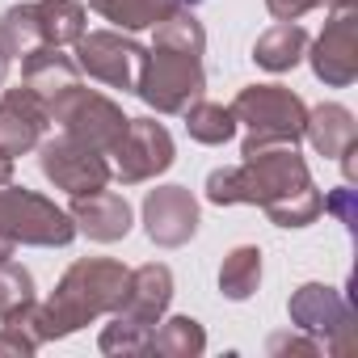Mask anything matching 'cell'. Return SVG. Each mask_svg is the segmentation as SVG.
Wrapping results in <instances>:
<instances>
[{
  "mask_svg": "<svg viewBox=\"0 0 358 358\" xmlns=\"http://www.w3.org/2000/svg\"><path fill=\"white\" fill-rule=\"evenodd\" d=\"M97 350H101V354H148V333L114 316V320L101 329Z\"/></svg>",
  "mask_w": 358,
  "mask_h": 358,
  "instance_id": "obj_27",
  "label": "cell"
},
{
  "mask_svg": "<svg viewBox=\"0 0 358 358\" xmlns=\"http://www.w3.org/2000/svg\"><path fill=\"white\" fill-rule=\"evenodd\" d=\"M320 5H324V0H266L270 17H278V22H299L303 13H312Z\"/></svg>",
  "mask_w": 358,
  "mask_h": 358,
  "instance_id": "obj_30",
  "label": "cell"
},
{
  "mask_svg": "<svg viewBox=\"0 0 358 358\" xmlns=\"http://www.w3.org/2000/svg\"><path fill=\"white\" fill-rule=\"evenodd\" d=\"M38 354V341L17 324V320H5L0 324V358H30Z\"/></svg>",
  "mask_w": 358,
  "mask_h": 358,
  "instance_id": "obj_29",
  "label": "cell"
},
{
  "mask_svg": "<svg viewBox=\"0 0 358 358\" xmlns=\"http://www.w3.org/2000/svg\"><path fill=\"white\" fill-rule=\"evenodd\" d=\"M345 5H358V0H324V9H345Z\"/></svg>",
  "mask_w": 358,
  "mask_h": 358,
  "instance_id": "obj_35",
  "label": "cell"
},
{
  "mask_svg": "<svg viewBox=\"0 0 358 358\" xmlns=\"http://www.w3.org/2000/svg\"><path fill=\"white\" fill-rule=\"evenodd\" d=\"M114 177L122 186H139V182H152V177L169 173L173 160H177V148H173V135L164 131V122L156 118H131L122 139L114 143Z\"/></svg>",
  "mask_w": 358,
  "mask_h": 358,
  "instance_id": "obj_8",
  "label": "cell"
},
{
  "mask_svg": "<svg viewBox=\"0 0 358 358\" xmlns=\"http://www.w3.org/2000/svg\"><path fill=\"white\" fill-rule=\"evenodd\" d=\"M47 127H51V118H47V106L38 93H30L26 85L0 93V152H9V156L34 152Z\"/></svg>",
  "mask_w": 358,
  "mask_h": 358,
  "instance_id": "obj_14",
  "label": "cell"
},
{
  "mask_svg": "<svg viewBox=\"0 0 358 358\" xmlns=\"http://www.w3.org/2000/svg\"><path fill=\"white\" fill-rule=\"evenodd\" d=\"M287 316H291V329L316 337L329 354L337 358L354 354V312L337 287H324V282L295 287L287 299Z\"/></svg>",
  "mask_w": 358,
  "mask_h": 358,
  "instance_id": "obj_7",
  "label": "cell"
},
{
  "mask_svg": "<svg viewBox=\"0 0 358 358\" xmlns=\"http://www.w3.org/2000/svg\"><path fill=\"white\" fill-rule=\"evenodd\" d=\"M186 5H199V0H89V9L97 17H106L122 34L152 30V26H160L164 17H173L177 9H186Z\"/></svg>",
  "mask_w": 358,
  "mask_h": 358,
  "instance_id": "obj_18",
  "label": "cell"
},
{
  "mask_svg": "<svg viewBox=\"0 0 358 358\" xmlns=\"http://www.w3.org/2000/svg\"><path fill=\"white\" fill-rule=\"evenodd\" d=\"M266 350H270L274 358H282V354H303V358H320V354H324V345H320L316 337L299 333V329H291V333H274V337L266 341Z\"/></svg>",
  "mask_w": 358,
  "mask_h": 358,
  "instance_id": "obj_28",
  "label": "cell"
},
{
  "mask_svg": "<svg viewBox=\"0 0 358 358\" xmlns=\"http://www.w3.org/2000/svg\"><path fill=\"white\" fill-rule=\"evenodd\" d=\"M9 68H13V55L5 51V43H0V89H5V80H9Z\"/></svg>",
  "mask_w": 358,
  "mask_h": 358,
  "instance_id": "obj_33",
  "label": "cell"
},
{
  "mask_svg": "<svg viewBox=\"0 0 358 358\" xmlns=\"http://www.w3.org/2000/svg\"><path fill=\"white\" fill-rule=\"evenodd\" d=\"M303 139L316 148V156L337 160L350 143H358V122H354V114L341 101H320L316 110H308Z\"/></svg>",
  "mask_w": 358,
  "mask_h": 358,
  "instance_id": "obj_17",
  "label": "cell"
},
{
  "mask_svg": "<svg viewBox=\"0 0 358 358\" xmlns=\"http://www.w3.org/2000/svg\"><path fill=\"white\" fill-rule=\"evenodd\" d=\"M9 182H13V156L0 152V186H9Z\"/></svg>",
  "mask_w": 358,
  "mask_h": 358,
  "instance_id": "obj_32",
  "label": "cell"
},
{
  "mask_svg": "<svg viewBox=\"0 0 358 358\" xmlns=\"http://www.w3.org/2000/svg\"><path fill=\"white\" fill-rule=\"evenodd\" d=\"M76 236V224L64 207H55L47 194H34L26 186H0V241L30 245V249H64Z\"/></svg>",
  "mask_w": 358,
  "mask_h": 358,
  "instance_id": "obj_6",
  "label": "cell"
},
{
  "mask_svg": "<svg viewBox=\"0 0 358 358\" xmlns=\"http://www.w3.org/2000/svg\"><path fill=\"white\" fill-rule=\"evenodd\" d=\"M34 303V274L17 262H0V320H13Z\"/></svg>",
  "mask_w": 358,
  "mask_h": 358,
  "instance_id": "obj_26",
  "label": "cell"
},
{
  "mask_svg": "<svg viewBox=\"0 0 358 358\" xmlns=\"http://www.w3.org/2000/svg\"><path fill=\"white\" fill-rule=\"evenodd\" d=\"M232 118L236 127H245V143L241 152L266 148V143H295L303 139V122H308V106L295 89L287 85H245L232 97Z\"/></svg>",
  "mask_w": 358,
  "mask_h": 358,
  "instance_id": "obj_3",
  "label": "cell"
},
{
  "mask_svg": "<svg viewBox=\"0 0 358 358\" xmlns=\"http://www.w3.org/2000/svg\"><path fill=\"white\" fill-rule=\"evenodd\" d=\"M182 122H186V135H190L194 143H207V148H220V143H228V139L236 135L232 110L220 106V101H207V97L190 101V106L182 110Z\"/></svg>",
  "mask_w": 358,
  "mask_h": 358,
  "instance_id": "obj_22",
  "label": "cell"
},
{
  "mask_svg": "<svg viewBox=\"0 0 358 358\" xmlns=\"http://www.w3.org/2000/svg\"><path fill=\"white\" fill-rule=\"evenodd\" d=\"M156 30V38L152 43H160V47H173V51H190V55H203L207 51V30H203V22H199V13L186 5V9H177L173 17H164L160 26H152Z\"/></svg>",
  "mask_w": 358,
  "mask_h": 358,
  "instance_id": "obj_25",
  "label": "cell"
},
{
  "mask_svg": "<svg viewBox=\"0 0 358 358\" xmlns=\"http://www.w3.org/2000/svg\"><path fill=\"white\" fill-rule=\"evenodd\" d=\"M0 43H5V51L13 59L30 55L34 47H43V26H38V5H30V0H22V5L5 9V17H0Z\"/></svg>",
  "mask_w": 358,
  "mask_h": 358,
  "instance_id": "obj_24",
  "label": "cell"
},
{
  "mask_svg": "<svg viewBox=\"0 0 358 358\" xmlns=\"http://www.w3.org/2000/svg\"><path fill=\"white\" fill-rule=\"evenodd\" d=\"M38 169L43 177L64 190V194H93V190H106L110 186V160L68 135H55V139H38Z\"/></svg>",
  "mask_w": 358,
  "mask_h": 358,
  "instance_id": "obj_10",
  "label": "cell"
},
{
  "mask_svg": "<svg viewBox=\"0 0 358 358\" xmlns=\"http://www.w3.org/2000/svg\"><path fill=\"white\" fill-rule=\"evenodd\" d=\"M207 350V329L194 316H160L148 333V354L156 358H199Z\"/></svg>",
  "mask_w": 358,
  "mask_h": 358,
  "instance_id": "obj_20",
  "label": "cell"
},
{
  "mask_svg": "<svg viewBox=\"0 0 358 358\" xmlns=\"http://www.w3.org/2000/svg\"><path fill=\"white\" fill-rule=\"evenodd\" d=\"M207 93V72L203 55L190 51H173V47H143L139 72H135V97L156 110V114H182L190 101Z\"/></svg>",
  "mask_w": 358,
  "mask_h": 358,
  "instance_id": "obj_4",
  "label": "cell"
},
{
  "mask_svg": "<svg viewBox=\"0 0 358 358\" xmlns=\"http://www.w3.org/2000/svg\"><path fill=\"white\" fill-rule=\"evenodd\" d=\"M257 287H262V249L257 245L228 249L224 266H220V295L232 303H245L257 295Z\"/></svg>",
  "mask_w": 358,
  "mask_h": 358,
  "instance_id": "obj_21",
  "label": "cell"
},
{
  "mask_svg": "<svg viewBox=\"0 0 358 358\" xmlns=\"http://www.w3.org/2000/svg\"><path fill=\"white\" fill-rule=\"evenodd\" d=\"M38 26L47 47H68L89 30V13L80 0H38Z\"/></svg>",
  "mask_w": 358,
  "mask_h": 358,
  "instance_id": "obj_23",
  "label": "cell"
},
{
  "mask_svg": "<svg viewBox=\"0 0 358 358\" xmlns=\"http://www.w3.org/2000/svg\"><path fill=\"white\" fill-rule=\"evenodd\" d=\"M80 80V64L64 51V47H34L30 55H22V85L30 89V93H38L43 97V106L51 101V97H59L64 89H72Z\"/></svg>",
  "mask_w": 358,
  "mask_h": 358,
  "instance_id": "obj_16",
  "label": "cell"
},
{
  "mask_svg": "<svg viewBox=\"0 0 358 358\" xmlns=\"http://www.w3.org/2000/svg\"><path fill=\"white\" fill-rule=\"evenodd\" d=\"M47 118L59 127V135H68V139H76V143H85V148H93V152H101V156L114 152V143L122 139V131H127V122H131L118 101H110V97L97 93V89H85L80 80H76L72 89H64L59 97L47 101Z\"/></svg>",
  "mask_w": 358,
  "mask_h": 358,
  "instance_id": "obj_5",
  "label": "cell"
},
{
  "mask_svg": "<svg viewBox=\"0 0 358 358\" xmlns=\"http://www.w3.org/2000/svg\"><path fill=\"white\" fill-rule=\"evenodd\" d=\"M143 232L160 249H182L199 236V199L186 186H156L143 194Z\"/></svg>",
  "mask_w": 358,
  "mask_h": 358,
  "instance_id": "obj_12",
  "label": "cell"
},
{
  "mask_svg": "<svg viewBox=\"0 0 358 358\" xmlns=\"http://www.w3.org/2000/svg\"><path fill=\"white\" fill-rule=\"evenodd\" d=\"M169 303H173V270L160 266V262H148V266H135L127 274V295H122L114 316L152 333L156 320L169 312Z\"/></svg>",
  "mask_w": 358,
  "mask_h": 358,
  "instance_id": "obj_13",
  "label": "cell"
},
{
  "mask_svg": "<svg viewBox=\"0 0 358 358\" xmlns=\"http://www.w3.org/2000/svg\"><path fill=\"white\" fill-rule=\"evenodd\" d=\"M308 64L324 89H350L358 80V5L329 9L324 30L308 43Z\"/></svg>",
  "mask_w": 358,
  "mask_h": 358,
  "instance_id": "obj_9",
  "label": "cell"
},
{
  "mask_svg": "<svg viewBox=\"0 0 358 358\" xmlns=\"http://www.w3.org/2000/svg\"><path fill=\"white\" fill-rule=\"evenodd\" d=\"M72 47H76L72 59L80 64V72H89L106 89L135 93V72H139L143 47L131 34H122V30H85Z\"/></svg>",
  "mask_w": 358,
  "mask_h": 358,
  "instance_id": "obj_11",
  "label": "cell"
},
{
  "mask_svg": "<svg viewBox=\"0 0 358 358\" xmlns=\"http://www.w3.org/2000/svg\"><path fill=\"white\" fill-rule=\"evenodd\" d=\"M241 156V164L207 173V203L262 207L274 228H308L324 215V194L316 190L295 143H266Z\"/></svg>",
  "mask_w": 358,
  "mask_h": 358,
  "instance_id": "obj_1",
  "label": "cell"
},
{
  "mask_svg": "<svg viewBox=\"0 0 358 358\" xmlns=\"http://www.w3.org/2000/svg\"><path fill=\"white\" fill-rule=\"evenodd\" d=\"M308 30L299 26V22H274L266 34H257V43H253V64L257 68H266V72H291L299 59H303V51H308Z\"/></svg>",
  "mask_w": 358,
  "mask_h": 358,
  "instance_id": "obj_19",
  "label": "cell"
},
{
  "mask_svg": "<svg viewBox=\"0 0 358 358\" xmlns=\"http://www.w3.org/2000/svg\"><path fill=\"white\" fill-rule=\"evenodd\" d=\"M324 211H333L345 228H354V190H350V186H341V190L324 194Z\"/></svg>",
  "mask_w": 358,
  "mask_h": 358,
  "instance_id": "obj_31",
  "label": "cell"
},
{
  "mask_svg": "<svg viewBox=\"0 0 358 358\" xmlns=\"http://www.w3.org/2000/svg\"><path fill=\"white\" fill-rule=\"evenodd\" d=\"M127 266L114 262V257H80L64 270V278L55 282L51 299L47 303H30L22 316H13L38 345L47 341H59V337H72L80 333L85 324L101 320V316H114L122 295H127Z\"/></svg>",
  "mask_w": 358,
  "mask_h": 358,
  "instance_id": "obj_2",
  "label": "cell"
},
{
  "mask_svg": "<svg viewBox=\"0 0 358 358\" xmlns=\"http://www.w3.org/2000/svg\"><path fill=\"white\" fill-rule=\"evenodd\" d=\"M72 224L80 236L97 241V245H114L131 232V203L114 190H93V194H72L68 207Z\"/></svg>",
  "mask_w": 358,
  "mask_h": 358,
  "instance_id": "obj_15",
  "label": "cell"
},
{
  "mask_svg": "<svg viewBox=\"0 0 358 358\" xmlns=\"http://www.w3.org/2000/svg\"><path fill=\"white\" fill-rule=\"evenodd\" d=\"M13 253H17V249H13V245H9V241H0V262H9V257H13Z\"/></svg>",
  "mask_w": 358,
  "mask_h": 358,
  "instance_id": "obj_34",
  "label": "cell"
}]
</instances>
